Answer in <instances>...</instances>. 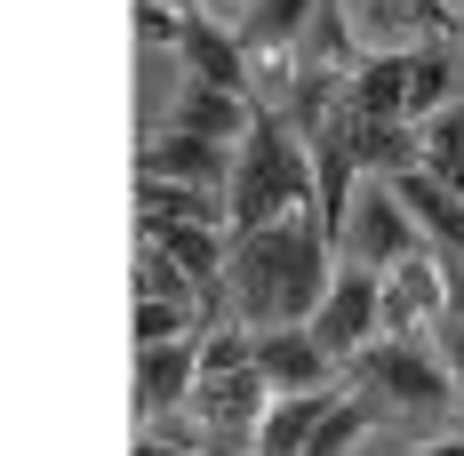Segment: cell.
<instances>
[{"instance_id":"7402d4cb","label":"cell","mask_w":464,"mask_h":456,"mask_svg":"<svg viewBox=\"0 0 464 456\" xmlns=\"http://www.w3.org/2000/svg\"><path fill=\"white\" fill-rule=\"evenodd\" d=\"M192 328H200V313H192V305L137 296V344H177V336H192Z\"/></svg>"},{"instance_id":"4fadbf2b","label":"cell","mask_w":464,"mask_h":456,"mask_svg":"<svg viewBox=\"0 0 464 456\" xmlns=\"http://www.w3.org/2000/svg\"><path fill=\"white\" fill-rule=\"evenodd\" d=\"M328 409H336V384L328 393H273V409L256 424V449L248 456H304V441H313V424Z\"/></svg>"},{"instance_id":"5b68a950","label":"cell","mask_w":464,"mask_h":456,"mask_svg":"<svg viewBox=\"0 0 464 456\" xmlns=\"http://www.w3.org/2000/svg\"><path fill=\"white\" fill-rule=\"evenodd\" d=\"M304 328L321 336L336 361H353L361 344H376V336H384V273L361 265V257H336V280H328L321 313L304 320Z\"/></svg>"},{"instance_id":"277c9868","label":"cell","mask_w":464,"mask_h":456,"mask_svg":"<svg viewBox=\"0 0 464 456\" xmlns=\"http://www.w3.org/2000/svg\"><path fill=\"white\" fill-rule=\"evenodd\" d=\"M185 409H192V424H200V449L208 456H248L256 449V424H265V409H273V376H265V368L200 376Z\"/></svg>"},{"instance_id":"9a60e30c","label":"cell","mask_w":464,"mask_h":456,"mask_svg":"<svg viewBox=\"0 0 464 456\" xmlns=\"http://www.w3.org/2000/svg\"><path fill=\"white\" fill-rule=\"evenodd\" d=\"M336 137L353 144V160H361L369 177H401V169L417 160V121H361V112H344Z\"/></svg>"},{"instance_id":"d4e9b609","label":"cell","mask_w":464,"mask_h":456,"mask_svg":"<svg viewBox=\"0 0 464 456\" xmlns=\"http://www.w3.org/2000/svg\"><path fill=\"white\" fill-rule=\"evenodd\" d=\"M417 456H464V432H440V441H424Z\"/></svg>"},{"instance_id":"8992f818","label":"cell","mask_w":464,"mask_h":456,"mask_svg":"<svg viewBox=\"0 0 464 456\" xmlns=\"http://www.w3.org/2000/svg\"><path fill=\"white\" fill-rule=\"evenodd\" d=\"M449 296H457L449 257H440L432 240L409 248L401 265H384V336H432L440 313H449Z\"/></svg>"},{"instance_id":"d6986e66","label":"cell","mask_w":464,"mask_h":456,"mask_svg":"<svg viewBox=\"0 0 464 456\" xmlns=\"http://www.w3.org/2000/svg\"><path fill=\"white\" fill-rule=\"evenodd\" d=\"M440 104H457V56L449 41H417L409 48V121H432Z\"/></svg>"},{"instance_id":"603a6c76","label":"cell","mask_w":464,"mask_h":456,"mask_svg":"<svg viewBox=\"0 0 464 456\" xmlns=\"http://www.w3.org/2000/svg\"><path fill=\"white\" fill-rule=\"evenodd\" d=\"M185 16H192V8H177V0H137V33L152 48H177V41H185Z\"/></svg>"},{"instance_id":"ba28073f","label":"cell","mask_w":464,"mask_h":456,"mask_svg":"<svg viewBox=\"0 0 464 456\" xmlns=\"http://www.w3.org/2000/svg\"><path fill=\"white\" fill-rule=\"evenodd\" d=\"M256 368L273 376V393H328L344 361L328 353L304 320H280V328H256Z\"/></svg>"},{"instance_id":"52a82bcc","label":"cell","mask_w":464,"mask_h":456,"mask_svg":"<svg viewBox=\"0 0 464 456\" xmlns=\"http://www.w3.org/2000/svg\"><path fill=\"white\" fill-rule=\"evenodd\" d=\"M409 248H424L417 217L401 209V192H392V177H361V192H353V217H344V240H336V257H361V265H401Z\"/></svg>"},{"instance_id":"7c38bea8","label":"cell","mask_w":464,"mask_h":456,"mask_svg":"<svg viewBox=\"0 0 464 456\" xmlns=\"http://www.w3.org/2000/svg\"><path fill=\"white\" fill-rule=\"evenodd\" d=\"M137 225H225V232H232V192L137 177Z\"/></svg>"},{"instance_id":"4316f807","label":"cell","mask_w":464,"mask_h":456,"mask_svg":"<svg viewBox=\"0 0 464 456\" xmlns=\"http://www.w3.org/2000/svg\"><path fill=\"white\" fill-rule=\"evenodd\" d=\"M449 8H457V16H464V0H449Z\"/></svg>"},{"instance_id":"484cf974","label":"cell","mask_w":464,"mask_h":456,"mask_svg":"<svg viewBox=\"0 0 464 456\" xmlns=\"http://www.w3.org/2000/svg\"><path fill=\"white\" fill-rule=\"evenodd\" d=\"M177 8H208V0H177Z\"/></svg>"},{"instance_id":"3957f363","label":"cell","mask_w":464,"mask_h":456,"mask_svg":"<svg viewBox=\"0 0 464 456\" xmlns=\"http://www.w3.org/2000/svg\"><path fill=\"white\" fill-rule=\"evenodd\" d=\"M353 376H361V401H369L376 416H417V424H440V416H457L464 384L457 368L432 353V336H376V344H361L353 353Z\"/></svg>"},{"instance_id":"8fae6325","label":"cell","mask_w":464,"mask_h":456,"mask_svg":"<svg viewBox=\"0 0 464 456\" xmlns=\"http://www.w3.org/2000/svg\"><path fill=\"white\" fill-rule=\"evenodd\" d=\"M160 129H185V137H217V144H240L248 129H256V96H232L217 89V81H177V96H169V121Z\"/></svg>"},{"instance_id":"7a4b0ae2","label":"cell","mask_w":464,"mask_h":456,"mask_svg":"<svg viewBox=\"0 0 464 456\" xmlns=\"http://www.w3.org/2000/svg\"><path fill=\"white\" fill-rule=\"evenodd\" d=\"M313 209V137L288 112H256V129L232 152V232L280 225Z\"/></svg>"},{"instance_id":"6da1fadb","label":"cell","mask_w":464,"mask_h":456,"mask_svg":"<svg viewBox=\"0 0 464 456\" xmlns=\"http://www.w3.org/2000/svg\"><path fill=\"white\" fill-rule=\"evenodd\" d=\"M336 280V240L304 217H280V225L232 232L225 257V313L248 328H280V320H313Z\"/></svg>"},{"instance_id":"30bf717a","label":"cell","mask_w":464,"mask_h":456,"mask_svg":"<svg viewBox=\"0 0 464 456\" xmlns=\"http://www.w3.org/2000/svg\"><path fill=\"white\" fill-rule=\"evenodd\" d=\"M232 152L240 144H217V137H185V129H160V137L137 152V177H160V184H208V192H232Z\"/></svg>"},{"instance_id":"9c48e42d","label":"cell","mask_w":464,"mask_h":456,"mask_svg":"<svg viewBox=\"0 0 464 456\" xmlns=\"http://www.w3.org/2000/svg\"><path fill=\"white\" fill-rule=\"evenodd\" d=\"M200 384V336H177V344H137V424H160L177 416Z\"/></svg>"},{"instance_id":"5bb4252c","label":"cell","mask_w":464,"mask_h":456,"mask_svg":"<svg viewBox=\"0 0 464 456\" xmlns=\"http://www.w3.org/2000/svg\"><path fill=\"white\" fill-rule=\"evenodd\" d=\"M353 112L361 121H409V48H376L353 73Z\"/></svg>"},{"instance_id":"ffe728a7","label":"cell","mask_w":464,"mask_h":456,"mask_svg":"<svg viewBox=\"0 0 464 456\" xmlns=\"http://www.w3.org/2000/svg\"><path fill=\"white\" fill-rule=\"evenodd\" d=\"M137 296H169V305H192V313H208V296H200V280L169 257V248H152L137 240Z\"/></svg>"},{"instance_id":"e0dca14e","label":"cell","mask_w":464,"mask_h":456,"mask_svg":"<svg viewBox=\"0 0 464 456\" xmlns=\"http://www.w3.org/2000/svg\"><path fill=\"white\" fill-rule=\"evenodd\" d=\"M321 0H240V48H296Z\"/></svg>"},{"instance_id":"2e32d148","label":"cell","mask_w":464,"mask_h":456,"mask_svg":"<svg viewBox=\"0 0 464 456\" xmlns=\"http://www.w3.org/2000/svg\"><path fill=\"white\" fill-rule=\"evenodd\" d=\"M369 24L384 33V48H417V41L464 33V16L449 8V0H369Z\"/></svg>"},{"instance_id":"44dd1931","label":"cell","mask_w":464,"mask_h":456,"mask_svg":"<svg viewBox=\"0 0 464 456\" xmlns=\"http://www.w3.org/2000/svg\"><path fill=\"white\" fill-rule=\"evenodd\" d=\"M369 424H376V409H369V401H344V393H336V409H328L321 424H313V441H304V456H353Z\"/></svg>"},{"instance_id":"ac0fdd59","label":"cell","mask_w":464,"mask_h":456,"mask_svg":"<svg viewBox=\"0 0 464 456\" xmlns=\"http://www.w3.org/2000/svg\"><path fill=\"white\" fill-rule=\"evenodd\" d=\"M417 160L464 200V96H457V104H440L432 121H417Z\"/></svg>"},{"instance_id":"cb8c5ba5","label":"cell","mask_w":464,"mask_h":456,"mask_svg":"<svg viewBox=\"0 0 464 456\" xmlns=\"http://www.w3.org/2000/svg\"><path fill=\"white\" fill-rule=\"evenodd\" d=\"M137 456H208V449H200V441H169V432H152V424H144Z\"/></svg>"}]
</instances>
